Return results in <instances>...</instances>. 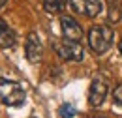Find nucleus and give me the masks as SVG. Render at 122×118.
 I'll use <instances>...</instances> for the list:
<instances>
[{
  "label": "nucleus",
  "mask_w": 122,
  "mask_h": 118,
  "mask_svg": "<svg viewBox=\"0 0 122 118\" xmlns=\"http://www.w3.org/2000/svg\"><path fill=\"white\" fill-rule=\"evenodd\" d=\"M113 39H115V32L105 25H94L88 30V45L96 54H103L105 51H109Z\"/></svg>",
  "instance_id": "obj_1"
},
{
  "label": "nucleus",
  "mask_w": 122,
  "mask_h": 118,
  "mask_svg": "<svg viewBox=\"0 0 122 118\" xmlns=\"http://www.w3.org/2000/svg\"><path fill=\"white\" fill-rule=\"evenodd\" d=\"M25 90L23 86L15 81H8V79H0V101L8 107H21L25 103Z\"/></svg>",
  "instance_id": "obj_2"
},
{
  "label": "nucleus",
  "mask_w": 122,
  "mask_h": 118,
  "mask_svg": "<svg viewBox=\"0 0 122 118\" xmlns=\"http://www.w3.org/2000/svg\"><path fill=\"white\" fill-rule=\"evenodd\" d=\"M53 47L56 51V54L66 62H81L85 58V49L77 41H70V39H55Z\"/></svg>",
  "instance_id": "obj_3"
},
{
  "label": "nucleus",
  "mask_w": 122,
  "mask_h": 118,
  "mask_svg": "<svg viewBox=\"0 0 122 118\" xmlns=\"http://www.w3.org/2000/svg\"><path fill=\"white\" fill-rule=\"evenodd\" d=\"M25 54L30 64H36L40 62L41 56H43V45H41V39L36 32H30L26 36V43H25Z\"/></svg>",
  "instance_id": "obj_4"
},
{
  "label": "nucleus",
  "mask_w": 122,
  "mask_h": 118,
  "mask_svg": "<svg viewBox=\"0 0 122 118\" xmlns=\"http://www.w3.org/2000/svg\"><path fill=\"white\" fill-rule=\"evenodd\" d=\"M71 10L85 17H96L102 11V2L100 0H70Z\"/></svg>",
  "instance_id": "obj_5"
},
{
  "label": "nucleus",
  "mask_w": 122,
  "mask_h": 118,
  "mask_svg": "<svg viewBox=\"0 0 122 118\" xmlns=\"http://www.w3.org/2000/svg\"><path fill=\"white\" fill-rule=\"evenodd\" d=\"M60 26H62V36H64V39H70V41H79V39L83 38L81 25L77 23L73 17L64 15V17L60 19Z\"/></svg>",
  "instance_id": "obj_6"
},
{
  "label": "nucleus",
  "mask_w": 122,
  "mask_h": 118,
  "mask_svg": "<svg viewBox=\"0 0 122 118\" xmlns=\"http://www.w3.org/2000/svg\"><path fill=\"white\" fill-rule=\"evenodd\" d=\"M107 96V83L103 79H94L90 84V90H88V101H90L92 107H100V105L103 103V99H105Z\"/></svg>",
  "instance_id": "obj_7"
},
{
  "label": "nucleus",
  "mask_w": 122,
  "mask_h": 118,
  "mask_svg": "<svg viewBox=\"0 0 122 118\" xmlns=\"http://www.w3.org/2000/svg\"><path fill=\"white\" fill-rule=\"evenodd\" d=\"M13 45H15V34H13V30L8 26L6 21L0 19V47L8 49V47H13Z\"/></svg>",
  "instance_id": "obj_8"
},
{
  "label": "nucleus",
  "mask_w": 122,
  "mask_h": 118,
  "mask_svg": "<svg viewBox=\"0 0 122 118\" xmlns=\"http://www.w3.org/2000/svg\"><path fill=\"white\" fill-rule=\"evenodd\" d=\"M107 19L111 23H118L122 19V0H107Z\"/></svg>",
  "instance_id": "obj_9"
},
{
  "label": "nucleus",
  "mask_w": 122,
  "mask_h": 118,
  "mask_svg": "<svg viewBox=\"0 0 122 118\" xmlns=\"http://www.w3.org/2000/svg\"><path fill=\"white\" fill-rule=\"evenodd\" d=\"M66 6V0H43V8L47 13H60Z\"/></svg>",
  "instance_id": "obj_10"
},
{
  "label": "nucleus",
  "mask_w": 122,
  "mask_h": 118,
  "mask_svg": "<svg viewBox=\"0 0 122 118\" xmlns=\"http://www.w3.org/2000/svg\"><path fill=\"white\" fill-rule=\"evenodd\" d=\"M60 116L62 118H71V116H75V107L73 105H70V103H64L60 107Z\"/></svg>",
  "instance_id": "obj_11"
},
{
  "label": "nucleus",
  "mask_w": 122,
  "mask_h": 118,
  "mask_svg": "<svg viewBox=\"0 0 122 118\" xmlns=\"http://www.w3.org/2000/svg\"><path fill=\"white\" fill-rule=\"evenodd\" d=\"M113 99H115L118 105H122V84H118L117 88L113 90Z\"/></svg>",
  "instance_id": "obj_12"
},
{
  "label": "nucleus",
  "mask_w": 122,
  "mask_h": 118,
  "mask_svg": "<svg viewBox=\"0 0 122 118\" xmlns=\"http://www.w3.org/2000/svg\"><path fill=\"white\" fill-rule=\"evenodd\" d=\"M6 2H8V0H0V10H2L4 6H6Z\"/></svg>",
  "instance_id": "obj_13"
},
{
  "label": "nucleus",
  "mask_w": 122,
  "mask_h": 118,
  "mask_svg": "<svg viewBox=\"0 0 122 118\" xmlns=\"http://www.w3.org/2000/svg\"><path fill=\"white\" fill-rule=\"evenodd\" d=\"M118 49H120V53H122V39H120V43H118Z\"/></svg>",
  "instance_id": "obj_14"
},
{
  "label": "nucleus",
  "mask_w": 122,
  "mask_h": 118,
  "mask_svg": "<svg viewBox=\"0 0 122 118\" xmlns=\"http://www.w3.org/2000/svg\"><path fill=\"white\" fill-rule=\"evenodd\" d=\"M86 118H100V116H86Z\"/></svg>",
  "instance_id": "obj_15"
},
{
  "label": "nucleus",
  "mask_w": 122,
  "mask_h": 118,
  "mask_svg": "<svg viewBox=\"0 0 122 118\" xmlns=\"http://www.w3.org/2000/svg\"><path fill=\"white\" fill-rule=\"evenodd\" d=\"M30 118H36V116H30Z\"/></svg>",
  "instance_id": "obj_16"
}]
</instances>
